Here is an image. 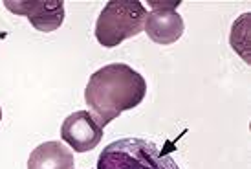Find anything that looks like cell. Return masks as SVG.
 <instances>
[{
  "label": "cell",
  "mask_w": 251,
  "mask_h": 169,
  "mask_svg": "<svg viewBox=\"0 0 251 169\" xmlns=\"http://www.w3.org/2000/svg\"><path fill=\"white\" fill-rule=\"evenodd\" d=\"M0 120H2V107H0Z\"/></svg>",
  "instance_id": "obj_8"
},
{
  "label": "cell",
  "mask_w": 251,
  "mask_h": 169,
  "mask_svg": "<svg viewBox=\"0 0 251 169\" xmlns=\"http://www.w3.org/2000/svg\"><path fill=\"white\" fill-rule=\"evenodd\" d=\"M147 9L138 0H110L96 22V39L105 48H116L145 28Z\"/></svg>",
  "instance_id": "obj_3"
},
{
  "label": "cell",
  "mask_w": 251,
  "mask_h": 169,
  "mask_svg": "<svg viewBox=\"0 0 251 169\" xmlns=\"http://www.w3.org/2000/svg\"><path fill=\"white\" fill-rule=\"evenodd\" d=\"M98 169H180V166L154 141L121 138L103 149Z\"/></svg>",
  "instance_id": "obj_2"
},
{
  "label": "cell",
  "mask_w": 251,
  "mask_h": 169,
  "mask_svg": "<svg viewBox=\"0 0 251 169\" xmlns=\"http://www.w3.org/2000/svg\"><path fill=\"white\" fill-rule=\"evenodd\" d=\"M61 138L75 153H86L98 147L103 140V127L88 111H77L63 121Z\"/></svg>",
  "instance_id": "obj_6"
},
{
  "label": "cell",
  "mask_w": 251,
  "mask_h": 169,
  "mask_svg": "<svg viewBox=\"0 0 251 169\" xmlns=\"http://www.w3.org/2000/svg\"><path fill=\"white\" fill-rule=\"evenodd\" d=\"M147 96V81L125 63L106 64L94 72L84 88V101L103 129L125 111H132Z\"/></svg>",
  "instance_id": "obj_1"
},
{
  "label": "cell",
  "mask_w": 251,
  "mask_h": 169,
  "mask_svg": "<svg viewBox=\"0 0 251 169\" xmlns=\"http://www.w3.org/2000/svg\"><path fill=\"white\" fill-rule=\"evenodd\" d=\"M4 6L15 15L28 17L31 26L39 31H55L64 22L63 0H6Z\"/></svg>",
  "instance_id": "obj_4"
},
{
  "label": "cell",
  "mask_w": 251,
  "mask_h": 169,
  "mask_svg": "<svg viewBox=\"0 0 251 169\" xmlns=\"http://www.w3.org/2000/svg\"><path fill=\"white\" fill-rule=\"evenodd\" d=\"M75 160L63 141H44L28 158V169H74Z\"/></svg>",
  "instance_id": "obj_7"
},
{
  "label": "cell",
  "mask_w": 251,
  "mask_h": 169,
  "mask_svg": "<svg viewBox=\"0 0 251 169\" xmlns=\"http://www.w3.org/2000/svg\"><path fill=\"white\" fill-rule=\"evenodd\" d=\"M180 2H171V6H167V2H151V6L154 9L151 13H147L145 21V31L147 37L152 42L158 44H173V42L180 41V37L183 35V19L181 15L176 11L175 7Z\"/></svg>",
  "instance_id": "obj_5"
}]
</instances>
